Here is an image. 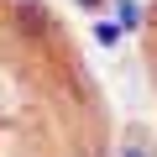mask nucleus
I'll return each mask as SVG.
<instances>
[{
  "mask_svg": "<svg viewBox=\"0 0 157 157\" xmlns=\"http://www.w3.org/2000/svg\"><path fill=\"white\" fill-rule=\"evenodd\" d=\"M78 11H105V0H73Z\"/></svg>",
  "mask_w": 157,
  "mask_h": 157,
  "instance_id": "3",
  "label": "nucleus"
},
{
  "mask_svg": "<svg viewBox=\"0 0 157 157\" xmlns=\"http://www.w3.org/2000/svg\"><path fill=\"white\" fill-rule=\"evenodd\" d=\"M115 157H157L152 131H147L141 121H131V126H126V136H121V147H115Z\"/></svg>",
  "mask_w": 157,
  "mask_h": 157,
  "instance_id": "1",
  "label": "nucleus"
},
{
  "mask_svg": "<svg viewBox=\"0 0 157 157\" xmlns=\"http://www.w3.org/2000/svg\"><path fill=\"white\" fill-rule=\"evenodd\" d=\"M94 32H100V42H105V47H115V42H121V32H115V26H105V21H100Z\"/></svg>",
  "mask_w": 157,
  "mask_h": 157,
  "instance_id": "2",
  "label": "nucleus"
}]
</instances>
